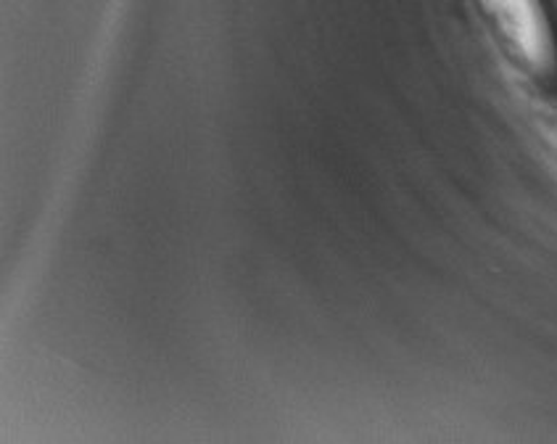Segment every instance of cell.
Returning a JSON list of instances; mask_svg holds the SVG:
<instances>
[{
	"instance_id": "obj_1",
	"label": "cell",
	"mask_w": 557,
	"mask_h": 444,
	"mask_svg": "<svg viewBox=\"0 0 557 444\" xmlns=\"http://www.w3.org/2000/svg\"><path fill=\"white\" fill-rule=\"evenodd\" d=\"M479 9L512 70L557 103L555 0H479Z\"/></svg>"
}]
</instances>
